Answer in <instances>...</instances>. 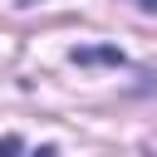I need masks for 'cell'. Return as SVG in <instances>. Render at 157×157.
Masks as SVG:
<instances>
[{
    "label": "cell",
    "mask_w": 157,
    "mask_h": 157,
    "mask_svg": "<svg viewBox=\"0 0 157 157\" xmlns=\"http://www.w3.org/2000/svg\"><path fill=\"white\" fill-rule=\"evenodd\" d=\"M137 5H142V10H157V0H137Z\"/></svg>",
    "instance_id": "4"
},
{
    "label": "cell",
    "mask_w": 157,
    "mask_h": 157,
    "mask_svg": "<svg viewBox=\"0 0 157 157\" xmlns=\"http://www.w3.org/2000/svg\"><path fill=\"white\" fill-rule=\"evenodd\" d=\"M29 157H59V147H54V142H44V147H39V152H29Z\"/></svg>",
    "instance_id": "3"
},
{
    "label": "cell",
    "mask_w": 157,
    "mask_h": 157,
    "mask_svg": "<svg viewBox=\"0 0 157 157\" xmlns=\"http://www.w3.org/2000/svg\"><path fill=\"white\" fill-rule=\"evenodd\" d=\"M20 147H25L20 132H5V137H0V157H20Z\"/></svg>",
    "instance_id": "2"
},
{
    "label": "cell",
    "mask_w": 157,
    "mask_h": 157,
    "mask_svg": "<svg viewBox=\"0 0 157 157\" xmlns=\"http://www.w3.org/2000/svg\"><path fill=\"white\" fill-rule=\"evenodd\" d=\"M69 59H74L78 69H93V64L123 69V49H118V44H78V49H69Z\"/></svg>",
    "instance_id": "1"
},
{
    "label": "cell",
    "mask_w": 157,
    "mask_h": 157,
    "mask_svg": "<svg viewBox=\"0 0 157 157\" xmlns=\"http://www.w3.org/2000/svg\"><path fill=\"white\" fill-rule=\"evenodd\" d=\"M25 5H29V0H25Z\"/></svg>",
    "instance_id": "5"
}]
</instances>
